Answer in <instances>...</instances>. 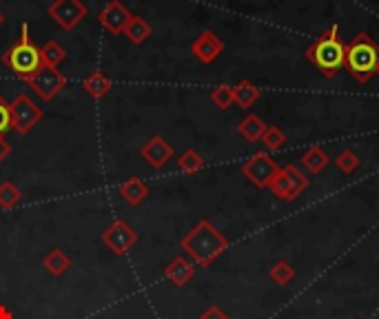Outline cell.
Masks as SVG:
<instances>
[{"mask_svg":"<svg viewBox=\"0 0 379 319\" xmlns=\"http://www.w3.org/2000/svg\"><path fill=\"white\" fill-rule=\"evenodd\" d=\"M302 166L311 173V175H317V173H322L326 166H328V162H330V158L324 154V149L322 146H311L309 151H304V156H302Z\"/></svg>","mask_w":379,"mask_h":319,"instance_id":"20","label":"cell"},{"mask_svg":"<svg viewBox=\"0 0 379 319\" xmlns=\"http://www.w3.org/2000/svg\"><path fill=\"white\" fill-rule=\"evenodd\" d=\"M11 129V111H9V102L0 96V135H5Z\"/></svg>","mask_w":379,"mask_h":319,"instance_id":"29","label":"cell"},{"mask_svg":"<svg viewBox=\"0 0 379 319\" xmlns=\"http://www.w3.org/2000/svg\"><path fill=\"white\" fill-rule=\"evenodd\" d=\"M191 54L198 58L202 65H211V63H216V60L224 54V42H222V38L216 32L206 29V32H202L198 38L193 40Z\"/></svg>","mask_w":379,"mask_h":319,"instance_id":"11","label":"cell"},{"mask_svg":"<svg viewBox=\"0 0 379 319\" xmlns=\"http://www.w3.org/2000/svg\"><path fill=\"white\" fill-rule=\"evenodd\" d=\"M140 156L149 162V166H154V169H162V166L173 158V146L166 142L162 135H154V138H149L142 144Z\"/></svg>","mask_w":379,"mask_h":319,"instance_id":"13","label":"cell"},{"mask_svg":"<svg viewBox=\"0 0 379 319\" xmlns=\"http://www.w3.org/2000/svg\"><path fill=\"white\" fill-rule=\"evenodd\" d=\"M306 187H309V177L302 173L295 164H286V166H280V171L268 184V191L275 195L278 200L293 202L306 191Z\"/></svg>","mask_w":379,"mask_h":319,"instance_id":"5","label":"cell"},{"mask_svg":"<svg viewBox=\"0 0 379 319\" xmlns=\"http://www.w3.org/2000/svg\"><path fill=\"white\" fill-rule=\"evenodd\" d=\"M180 246L185 249L187 257L193 264L211 266L226 249H229V239H226L209 220H200L185 237H182Z\"/></svg>","mask_w":379,"mask_h":319,"instance_id":"1","label":"cell"},{"mask_svg":"<svg viewBox=\"0 0 379 319\" xmlns=\"http://www.w3.org/2000/svg\"><path fill=\"white\" fill-rule=\"evenodd\" d=\"M131 16H133V13L123 3H120V0H111V3L98 13V23L107 29L109 34L120 36V34H125V29H127Z\"/></svg>","mask_w":379,"mask_h":319,"instance_id":"12","label":"cell"},{"mask_svg":"<svg viewBox=\"0 0 379 319\" xmlns=\"http://www.w3.org/2000/svg\"><path fill=\"white\" fill-rule=\"evenodd\" d=\"M195 275V264L189 260V257L185 255H178L173 257V260L164 266V277L169 280L173 286L182 288V286H187Z\"/></svg>","mask_w":379,"mask_h":319,"instance_id":"14","label":"cell"},{"mask_svg":"<svg viewBox=\"0 0 379 319\" xmlns=\"http://www.w3.org/2000/svg\"><path fill=\"white\" fill-rule=\"evenodd\" d=\"M151 34H154V27H151L144 18H140V16H131V20H129V25H127V29H125V36L133 42V44H142V42H147L149 38H151Z\"/></svg>","mask_w":379,"mask_h":319,"instance_id":"21","label":"cell"},{"mask_svg":"<svg viewBox=\"0 0 379 319\" xmlns=\"http://www.w3.org/2000/svg\"><path fill=\"white\" fill-rule=\"evenodd\" d=\"M211 102H213L220 111L231 109V106L235 104V100H233V87L231 85H218L213 91H211Z\"/></svg>","mask_w":379,"mask_h":319,"instance_id":"26","label":"cell"},{"mask_svg":"<svg viewBox=\"0 0 379 319\" xmlns=\"http://www.w3.org/2000/svg\"><path fill=\"white\" fill-rule=\"evenodd\" d=\"M100 242L113 255H125L138 244V231H135L131 224H127L125 220H116L102 231Z\"/></svg>","mask_w":379,"mask_h":319,"instance_id":"9","label":"cell"},{"mask_svg":"<svg viewBox=\"0 0 379 319\" xmlns=\"http://www.w3.org/2000/svg\"><path fill=\"white\" fill-rule=\"evenodd\" d=\"M0 319H13V313L5 306V304H0Z\"/></svg>","mask_w":379,"mask_h":319,"instance_id":"32","label":"cell"},{"mask_svg":"<svg viewBox=\"0 0 379 319\" xmlns=\"http://www.w3.org/2000/svg\"><path fill=\"white\" fill-rule=\"evenodd\" d=\"M3 65L16 75L20 80H29L32 75H36V71L42 67V58H40V47L32 42L29 38V25L23 23L20 25V38L18 42H13L11 47L0 56Z\"/></svg>","mask_w":379,"mask_h":319,"instance_id":"3","label":"cell"},{"mask_svg":"<svg viewBox=\"0 0 379 319\" xmlns=\"http://www.w3.org/2000/svg\"><path fill=\"white\" fill-rule=\"evenodd\" d=\"M359 156L355 154V151H351V149H344L342 154L335 158V164H337V169L342 171V173H353V171H357V166H359Z\"/></svg>","mask_w":379,"mask_h":319,"instance_id":"28","label":"cell"},{"mask_svg":"<svg viewBox=\"0 0 379 319\" xmlns=\"http://www.w3.org/2000/svg\"><path fill=\"white\" fill-rule=\"evenodd\" d=\"M198 319H229L226 317V313L222 311V308H218V306H211V308H206Z\"/></svg>","mask_w":379,"mask_h":319,"instance_id":"30","label":"cell"},{"mask_svg":"<svg viewBox=\"0 0 379 319\" xmlns=\"http://www.w3.org/2000/svg\"><path fill=\"white\" fill-rule=\"evenodd\" d=\"M377 63H379V47L377 42L368 36V34H357L353 38V42L346 47V69L353 78L361 85H366L375 71H377Z\"/></svg>","mask_w":379,"mask_h":319,"instance_id":"4","label":"cell"},{"mask_svg":"<svg viewBox=\"0 0 379 319\" xmlns=\"http://www.w3.org/2000/svg\"><path fill=\"white\" fill-rule=\"evenodd\" d=\"M278 171H280V166L271 158L268 151H257L255 156H251L244 164H242V175L257 189H268V184L273 182Z\"/></svg>","mask_w":379,"mask_h":319,"instance_id":"7","label":"cell"},{"mask_svg":"<svg viewBox=\"0 0 379 319\" xmlns=\"http://www.w3.org/2000/svg\"><path fill=\"white\" fill-rule=\"evenodd\" d=\"M233 100L240 109H251V106L260 100V89L249 80H240L233 87Z\"/></svg>","mask_w":379,"mask_h":319,"instance_id":"19","label":"cell"},{"mask_svg":"<svg viewBox=\"0 0 379 319\" xmlns=\"http://www.w3.org/2000/svg\"><path fill=\"white\" fill-rule=\"evenodd\" d=\"M40 58H42V65L58 67V65L67 58V49H65L58 40H47V42H44L42 47H40Z\"/></svg>","mask_w":379,"mask_h":319,"instance_id":"22","label":"cell"},{"mask_svg":"<svg viewBox=\"0 0 379 319\" xmlns=\"http://www.w3.org/2000/svg\"><path fill=\"white\" fill-rule=\"evenodd\" d=\"M111 78L107 73H102V71H94V73H89L85 82H82V89L87 91V96L89 98H94V100H100L104 98L111 91Z\"/></svg>","mask_w":379,"mask_h":319,"instance_id":"16","label":"cell"},{"mask_svg":"<svg viewBox=\"0 0 379 319\" xmlns=\"http://www.w3.org/2000/svg\"><path fill=\"white\" fill-rule=\"evenodd\" d=\"M47 13L58 27H63L65 32H71V29H75L87 18L89 9L82 0H54Z\"/></svg>","mask_w":379,"mask_h":319,"instance_id":"10","label":"cell"},{"mask_svg":"<svg viewBox=\"0 0 379 319\" xmlns=\"http://www.w3.org/2000/svg\"><path fill=\"white\" fill-rule=\"evenodd\" d=\"M67 75L60 71L58 67H47L42 65L36 75H32V78L27 80V85L32 87L36 91V96L44 102H51L60 91H63L67 87Z\"/></svg>","mask_w":379,"mask_h":319,"instance_id":"8","label":"cell"},{"mask_svg":"<svg viewBox=\"0 0 379 319\" xmlns=\"http://www.w3.org/2000/svg\"><path fill=\"white\" fill-rule=\"evenodd\" d=\"M42 266H44V270L49 273V275L63 277L65 273L71 268V257L63 249H54V251H49L47 255H44Z\"/></svg>","mask_w":379,"mask_h":319,"instance_id":"17","label":"cell"},{"mask_svg":"<svg viewBox=\"0 0 379 319\" xmlns=\"http://www.w3.org/2000/svg\"><path fill=\"white\" fill-rule=\"evenodd\" d=\"M268 277L275 282L278 286H286V284H291L295 280V268L286 260H280V262H275V264L271 266Z\"/></svg>","mask_w":379,"mask_h":319,"instance_id":"25","label":"cell"},{"mask_svg":"<svg viewBox=\"0 0 379 319\" xmlns=\"http://www.w3.org/2000/svg\"><path fill=\"white\" fill-rule=\"evenodd\" d=\"M23 200V191L13 184V182H0V208L5 211H11L16 208L18 202Z\"/></svg>","mask_w":379,"mask_h":319,"instance_id":"24","label":"cell"},{"mask_svg":"<svg viewBox=\"0 0 379 319\" xmlns=\"http://www.w3.org/2000/svg\"><path fill=\"white\" fill-rule=\"evenodd\" d=\"M178 169L187 175H193L204 169V158L195 149H187L185 154L178 158Z\"/></svg>","mask_w":379,"mask_h":319,"instance_id":"23","label":"cell"},{"mask_svg":"<svg viewBox=\"0 0 379 319\" xmlns=\"http://www.w3.org/2000/svg\"><path fill=\"white\" fill-rule=\"evenodd\" d=\"M118 195L123 197L127 204L138 206V204H142L147 197H149V187L144 184L140 177H129L125 184H120Z\"/></svg>","mask_w":379,"mask_h":319,"instance_id":"15","label":"cell"},{"mask_svg":"<svg viewBox=\"0 0 379 319\" xmlns=\"http://www.w3.org/2000/svg\"><path fill=\"white\" fill-rule=\"evenodd\" d=\"M375 75H379V63H377V71H375Z\"/></svg>","mask_w":379,"mask_h":319,"instance_id":"34","label":"cell"},{"mask_svg":"<svg viewBox=\"0 0 379 319\" xmlns=\"http://www.w3.org/2000/svg\"><path fill=\"white\" fill-rule=\"evenodd\" d=\"M9 154H11V144L7 142L5 135H0V164L9 158Z\"/></svg>","mask_w":379,"mask_h":319,"instance_id":"31","label":"cell"},{"mask_svg":"<svg viewBox=\"0 0 379 319\" xmlns=\"http://www.w3.org/2000/svg\"><path fill=\"white\" fill-rule=\"evenodd\" d=\"M5 23V13L3 11H0V25H3Z\"/></svg>","mask_w":379,"mask_h":319,"instance_id":"33","label":"cell"},{"mask_svg":"<svg viewBox=\"0 0 379 319\" xmlns=\"http://www.w3.org/2000/svg\"><path fill=\"white\" fill-rule=\"evenodd\" d=\"M264 131H266L264 120H262L260 115H255V113H249V115L237 125V133H240L247 142H260L262 135H264Z\"/></svg>","mask_w":379,"mask_h":319,"instance_id":"18","label":"cell"},{"mask_svg":"<svg viewBox=\"0 0 379 319\" xmlns=\"http://www.w3.org/2000/svg\"><path fill=\"white\" fill-rule=\"evenodd\" d=\"M9 111H11V129L20 135L29 133L36 125H40V120L44 115L40 106L27 94H20L13 98L9 102Z\"/></svg>","mask_w":379,"mask_h":319,"instance_id":"6","label":"cell"},{"mask_svg":"<svg viewBox=\"0 0 379 319\" xmlns=\"http://www.w3.org/2000/svg\"><path fill=\"white\" fill-rule=\"evenodd\" d=\"M304 56L309 63H313L326 75V78H335L346 65V44L342 42V38L337 34V27L335 25L328 27L326 32L306 49Z\"/></svg>","mask_w":379,"mask_h":319,"instance_id":"2","label":"cell"},{"mask_svg":"<svg viewBox=\"0 0 379 319\" xmlns=\"http://www.w3.org/2000/svg\"><path fill=\"white\" fill-rule=\"evenodd\" d=\"M260 142H264L266 151L271 154V151H278V149L284 146L286 135H284V131L278 129V127H266V131H264V135H262V140H260Z\"/></svg>","mask_w":379,"mask_h":319,"instance_id":"27","label":"cell"}]
</instances>
